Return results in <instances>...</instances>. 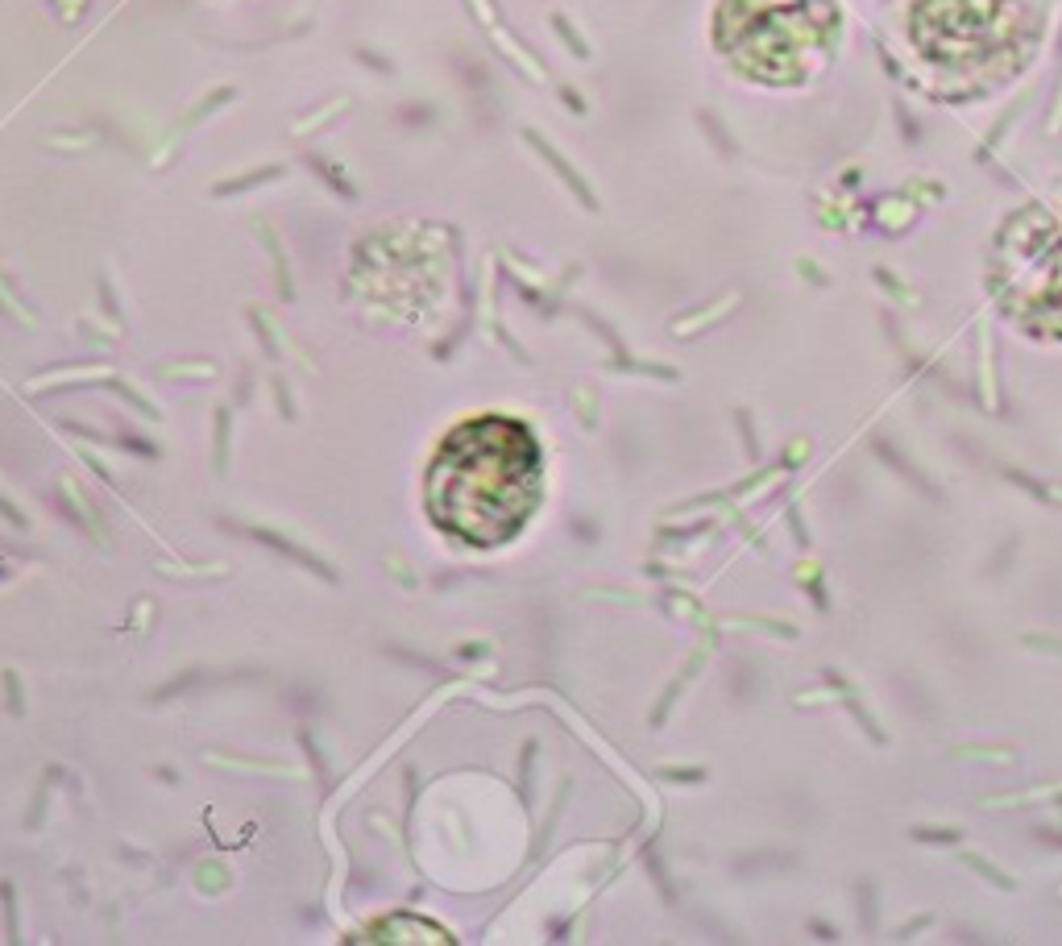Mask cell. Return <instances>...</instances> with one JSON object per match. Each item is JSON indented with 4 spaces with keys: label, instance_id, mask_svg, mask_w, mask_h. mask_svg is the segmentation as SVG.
Returning a JSON list of instances; mask_svg holds the SVG:
<instances>
[{
    "label": "cell",
    "instance_id": "obj_3",
    "mask_svg": "<svg viewBox=\"0 0 1062 946\" xmlns=\"http://www.w3.org/2000/svg\"><path fill=\"white\" fill-rule=\"evenodd\" d=\"M838 0H714L710 42L739 79L760 88H801L843 46Z\"/></svg>",
    "mask_w": 1062,
    "mask_h": 946
},
{
    "label": "cell",
    "instance_id": "obj_4",
    "mask_svg": "<svg viewBox=\"0 0 1062 946\" xmlns=\"http://www.w3.org/2000/svg\"><path fill=\"white\" fill-rule=\"evenodd\" d=\"M988 291L1004 320L1042 341H1062V212L1017 208L992 237Z\"/></svg>",
    "mask_w": 1062,
    "mask_h": 946
},
{
    "label": "cell",
    "instance_id": "obj_2",
    "mask_svg": "<svg viewBox=\"0 0 1062 946\" xmlns=\"http://www.w3.org/2000/svg\"><path fill=\"white\" fill-rule=\"evenodd\" d=\"M428 515L469 548H498L523 532L544 498V449L511 415H473L440 440L428 465Z\"/></svg>",
    "mask_w": 1062,
    "mask_h": 946
},
{
    "label": "cell",
    "instance_id": "obj_1",
    "mask_svg": "<svg viewBox=\"0 0 1062 946\" xmlns=\"http://www.w3.org/2000/svg\"><path fill=\"white\" fill-rule=\"evenodd\" d=\"M888 42L942 96H992L1029 71L1050 0H880Z\"/></svg>",
    "mask_w": 1062,
    "mask_h": 946
}]
</instances>
